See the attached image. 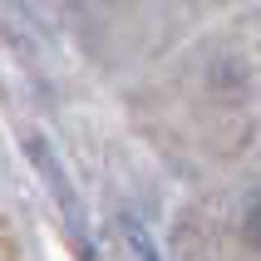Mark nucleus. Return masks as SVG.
<instances>
[{
  "mask_svg": "<svg viewBox=\"0 0 261 261\" xmlns=\"http://www.w3.org/2000/svg\"><path fill=\"white\" fill-rule=\"evenodd\" d=\"M30 158H35V168H40V177H44V188H49V197L64 207V217H69V237L79 242V251L89 256V242H84V207H79V197H74L69 173L55 163V153L44 148V138H30Z\"/></svg>",
  "mask_w": 261,
  "mask_h": 261,
  "instance_id": "nucleus-1",
  "label": "nucleus"
},
{
  "mask_svg": "<svg viewBox=\"0 0 261 261\" xmlns=\"http://www.w3.org/2000/svg\"><path fill=\"white\" fill-rule=\"evenodd\" d=\"M123 237H128V247H133V256H143V261H163L158 251H153V242H148V232L138 227L133 217H123Z\"/></svg>",
  "mask_w": 261,
  "mask_h": 261,
  "instance_id": "nucleus-2",
  "label": "nucleus"
},
{
  "mask_svg": "<svg viewBox=\"0 0 261 261\" xmlns=\"http://www.w3.org/2000/svg\"><path fill=\"white\" fill-rule=\"evenodd\" d=\"M242 227H247V242H251V247L261 251V197H256V202L247 207V222H242Z\"/></svg>",
  "mask_w": 261,
  "mask_h": 261,
  "instance_id": "nucleus-3",
  "label": "nucleus"
}]
</instances>
